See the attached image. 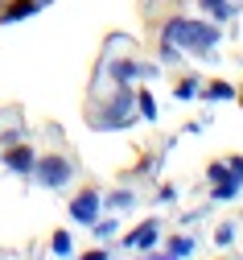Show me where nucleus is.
Masks as SVG:
<instances>
[{"label":"nucleus","instance_id":"7","mask_svg":"<svg viewBox=\"0 0 243 260\" xmlns=\"http://www.w3.org/2000/svg\"><path fill=\"white\" fill-rule=\"evenodd\" d=\"M42 13V5H38V0H13V5L5 9V13H0V21H21V17H38Z\"/></svg>","mask_w":243,"mask_h":260},{"label":"nucleus","instance_id":"9","mask_svg":"<svg viewBox=\"0 0 243 260\" xmlns=\"http://www.w3.org/2000/svg\"><path fill=\"white\" fill-rule=\"evenodd\" d=\"M198 9L211 17L215 25H219V21H231V13H235V5H231V0H198Z\"/></svg>","mask_w":243,"mask_h":260},{"label":"nucleus","instance_id":"5","mask_svg":"<svg viewBox=\"0 0 243 260\" xmlns=\"http://www.w3.org/2000/svg\"><path fill=\"white\" fill-rule=\"evenodd\" d=\"M33 161H38V153H33V145H29V141H21V145L5 149V166H9L13 174H21V178H29V174H33Z\"/></svg>","mask_w":243,"mask_h":260},{"label":"nucleus","instance_id":"10","mask_svg":"<svg viewBox=\"0 0 243 260\" xmlns=\"http://www.w3.org/2000/svg\"><path fill=\"white\" fill-rule=\"evenodd\" d=\"M132 203H136L132 190H116V194H108V199H103V207H108V211H128Z\"/></svg>","mask_w":243,"mask_h":260},{"label":"nucleus","instance_id":"18","mask_svg":"<svg viewBox=\"0 0 243 260\" xmlns=\"http://www.w3.org/2000/svg\"><path fill=\"white\" fill-rule=\"evenodd\" d=\"M239 104H243V95H239Z\"/></svg>","mask_w":243,"mask_h":260},{"label":"nucleus","instance_id":"8","mask_svg":"<svg viewBox=\"0 0 243 260\" xmlns=\"http://www.w3.org/2000/svg\"><path fill=\"white\" fill-rule=\"evenodd\" d=\"M198 95H202V100H206V104H219V100H235V95H239V91H235V87H231L227 79H215L211 87H202Z\"/></svg>","mask_w":243,"mask_h":260},{"label":"nucleus","instance_id":"15","mask_svg":"<svg viewBox=\"0 0 243 260\" xmlns=\"http://www.w3.org/2000/svg\"><path fill=\"white\" fill-rule=\"evenodd\" d=\"M157 58L169 67V62H182V50H178V46H169V42H157Z\"/></svg>","mask_w":243,"mask_h":260},{"label":"nucleus","instance_id":"1","mask_svg":"<svg viewBox=\"0 0 243 260\" xmlns=\"http://www.w3.org/2000/svg\"><path fill=\"white\" fill-rule=\"evenodd\" d=\"M161 42L178 46L182 54H194V58H215V50H219V25L215 21L169 17L165 29H161Z\"/></svg>","mask_w":243,"mask_h":260},{"label":"nucleus","instance_id":"13","mask_svg":"<svg viewBox=\"0 0 243 260\" xmlns=\"http://www.w3.org/2000/svg\"><path fill=\"white\" fill-rule=\"evenodd\" d=\"M50 252H54V256H71V252H75V244H71V232H54V240H50Z\"/></svg>","mask_w":243,"mask_h":260},{"label":"nucleus","instance_id":"3","mask_svg":"<svg viewBox=\"0 0 243 260\" xmlns=\"http://www.w3.org/2000/svg\"><path fill=\"white\" fill-rule=\"evenodd\" d=\"M99 215H103V194H99V190H83V194H75V203H71V219H75V223L91 227Z\"/></svg>","mask_w":243,"mask_h":260},{"label":"nucleus","instance_id":"14","mask_svg":"<svg viewBox=\"0 0 243 260\" xmlns=\"http://www.w3.org/2000/svg\"><path fill=\"white\" fill-rule=\"evenodd\" d=\"M136 108H141V116H145V120H157V104H153V95H149V91L136 95Z\"/></svg>","mask_w":243,"mask_h":260},{"label":"nucleus","instance_id":"11","mask_svg":"<svg viewBox=\"0 0 243 260\" xmlns=\"http://www.w3.org/2000/svg\"><path fill=\"white\" fill-rule=\"evenodd\" d=\"M165 256H194V240L190 236H173L165 244Z\"/></svg>","mask_w":243,"mask_h":260},{"label":"nucleus","instance_id":"6","mask_svg":"<svg viewBox=\"0 0 243 260\" xmlns=\"http://www.w3.org/2000/svg\"><path fill=\"white\" fill-rule=\"evenodd\" d=\"M211 186H215V190H211V199H215V203H231L235 194L243 190V174H235V170H227V174H223L219 182H211Z\"/></svg>","mask_w":243,"mask_h":260},{"label":"nucleus","instance_id":"4","mask_svg":"<svg viewBox=\"0 0 243 260\" xmlns=\"http://www.w3.org/2000/svg\"><path fill=\"white\" fill-rule=\"evenodd\" d=\"M157 240H161V223L157 219H145L136 232H128L124 236V248H136V252H153L157 248Z\"/></svg>","mask_w":243,"mask_h":260},{"label":"nucleus","instance_id":"17","mask_svg":"<svg viewBox=\"0 0 243 260\" xmlns=\"http://www.w3.org/2000/svg\"><path fill=\"white\" fill-rule=\"evenodd\" d=\"M91 227H95V236H99V240H112V236H116V219H95Z\"/></svg>","mask_w":243,"mask_h":260},{"label":"nucleus","instance_id":"2","mask_svg":"<svg viewBox=\"0 0 243 260\" xmlns=\"http://www.w3.org/2000/svg\"><path fill=\"white\" fill-rule=\"evenodd\" d=\"M33 178H38L46 190H66L71 178H75V166H71L66 157L50 153V157H38V161H33Z\"/></svg>","mask_w":243,"mask_h":260},{"label":"nucleus","instance_id":"12","mask_svg":"<svg viewBox=\"0 0 243 260\" xmlns=\"http://www.w3.org/2000/svg\"><path fill=\"white\" fill-rule=\"evenodd\" d=\"M202 91V83L190 75V79H178V87H173V95H178V100H194V95Z\"/></svg>","mask_w":243,"mask_h":260},{"label":"nucleus","instance_id":"16","mask_svg":"<svg viewBox=\"0 0 243 260\" xmlns=\"http://www.w3.org/2000/svg\"><path fill=\"white\" fill-rule=\"evenodd\" d=\"M235 232H239L235 223H223L219 232H215V244H219V248H231V244H235Z\"/></svg>","mask_w":243,"mask_h":260}]
</instances>
